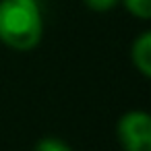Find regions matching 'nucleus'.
<instances>
[{
    "label": "nucleus",
    "mask_w": 151,
    "mask_h": 151,
    "mask_svg": "<svg viewBox=\"0 0 151 151\" xmlns=\"http://www.w3.org/2000/svg\"><path fill=\"white\" fill-rule=\"evenodd\" d=\"M83 4L93 13H110L120 4V0H83Z\"/></svg>",
    "instance_id": "obj_6"
},
{
    "label": "nucleus",
    "mask_w": 151,
    "mask_h": 151,
    "mask_svg": "<svg viewBox=\"0 0 151 151\" xmlns=\"http://www.w3.org/2000/svg\"><path fill=\"white\" fill-rule=\"evenodd\" d=\"M116 139L122 151H151V116L143 110H130L118 118Z\"/></svg>",
    "instance_id": "obj_2"
},
{
    "label": "nucleus",
    "mask_w": 151,
    "mask_h": 151,
    "mask_svg": "<svg viewBox=\"0 0 151 151\" xmlns=\"http://www.w3.org/2000/svg\"><path fill=\"white\" fill-rule=\"evenodd\" d=\"M130 60L132 66L147 79L151 77V33L143 31L130 46Z\"/></svg>",
    "instance_id": "obj_3"
},
{
    "label": "nucleus",
    "mask_w": 151,
    "mask_h": 151,
    "mask_svg": "<svg viewBox=\"0 0 151 151\" xmlns=\"http://www.w3.org/2000/svg\"><path fill=\"white\" fill-rule=\"evenodd\" d=\"M33 151H73V147L60 137H44L35 143Z\"/></svg>",
    "instance_id": "obj_5"
},
{
    "label": "nucleus",
    "mask_w": 151,
    "mask_h": 151,
    "mask_svg": "<svg viewBox=\"0 0 151 151\" xmlns=\"http://www.w3.org/2000/svg\"><path fill=\"white\" fill-rule=\"evenodd\" d=\"M44 9L40 0H0V44L15 52H29L44 37Z\"/></svg>",
    "instance_id": "obj_1"
},
{
    "label": "nucleus",
    "mask_w": 151,
    "mask_h": 151,
    "mask_svg": "<svg viewBox=\"0 0 151 151\" xmlns=\"http://www.w3.org/2000/svg\"><path fill=\"white\" fill-rule=\"evenodd\" d=\"M124 9L137 19H151V0H120Z\"/></svg>",
    "instance_id": "obj_4"
}]
</instances>
